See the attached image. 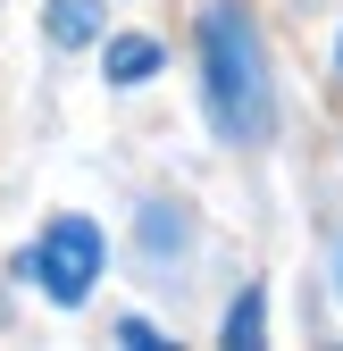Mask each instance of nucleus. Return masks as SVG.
Wrapping results in <instances>:
<instances>
[{
	"instance_id": "39448f33",
	"label": "nucleus",
	"mask_w": 343,
	"mask_h": 351,
	"mask_svg": "<svg viewBox=\"0 0 343 351\" xmlns=\"http://www.w3.org/2000/svg\"><path fill=\"white\" fill-rule=\"evenodd\" d=\"M260 335H268V301H260V293H243L235 310H226V343H235V351H251Z\"/></svg>"
},
{
	"instance_id": "7ed1b4c3",
	"label": "nucleus",
	"mask_w": 343,
	"mask_h": 351,
	"mask_svg": "<svg viewBox=\"0 0 343 351\" xmlns=\"http://www.w3.org/2000/svg\"><path fill=\"white\" fill-rule=\"evenodd\" d=\"M159 75V42L151 34H117L109 42V84H151Z\"/></svg>"
},
{
	"instance_id": "0eeeda50",
	"label": "nucleus",
	"mask_w": 343,
	"mask_h": 351,
	"mask_svg": "<svg viewBox=\"0 0 343 351\" xmlns=\"http://www.w3.org/2000/svg\"><path fill=\"white\" fill-rule=\"evenodd\" d=\"M335 276H343V251H335Z\"/></svg>"
},
{
	"instance_id": "423d86ee",
	"label": "nucleus",
	"mask_w": 343,
	"mask_h": 351,
	"mask_svg": "<svg viewBox=\"0 0 343 351\" xmlns=\"http://www.w3.org/2000/svg\"><path fill=\"white\" fill-rule=\"evenodd\" d=\"M117 343H126V351H159V335H151V318H117Z\"/></svg>"
},
{
	"instance_id": "20e7f679",
	"label": "nucleus",
	"mask_w": 343,
	"mask_h": 351,
	"mask_svg": "<svg viewBox=\"0 0 343 351\" xmlns=\"http://www.w3.org/2000/svg\"><path fill=\"white\" fill-rule=\"evenodd\" d=\"M93 34H101V0H51V42L59 51H75Z\"/></svg>"
},
{
	"instance_id": "f03ea898",
	"label": "nucleus",
	"mask_w": 343,
	"mask_h": 351,
	"mask_svg": "<svg viewBox=\"0 0 343 351\" xmlns=\"http://www.w3.org/2000/svg\"><path fill=\"white\" fill-rule=\"evenodd\" d=\"M25 276L51 293L59 310H75V301L93 293V276H101V226H93V217H51L42 243L25 251Z\"/></svg>"
},
{
	"instance_id": "f257e3e1",
	"label": "nucleus",
	"mask_w": 343,
	"mask_h": 351,
	"mask_svg": "<svg viewBox=\"0 0 343 351\" xmlns=\"http://www.w3.org/2000/svg\"><path fill=\"white\" fill-rule=\"evenodd\" d=\"M201 101H209V125L226 143H268V125H276L268 42L235 0H209L201 9Z\"/></svg>"
}]
</instances>
